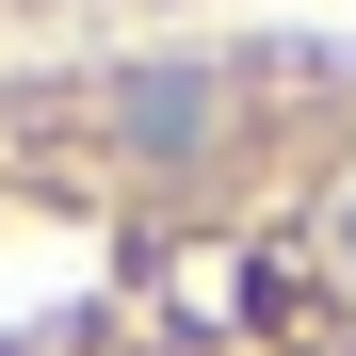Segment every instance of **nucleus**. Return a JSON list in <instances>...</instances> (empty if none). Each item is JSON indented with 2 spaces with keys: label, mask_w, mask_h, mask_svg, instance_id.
<instances>
[{
  "label": "nucleus",
  "mask_w": 356,
  "mask_h": 356,
  "mask_svg": "<svg viewBox=\"0 0 356 356\" xmlns=\"http://www.w3.org/2000/svg\"><path fill=\"white\" fill-rule=\"evenodd\" d=\"M340 243H356V195H340Z\"/></svg>",
  "instance_id": "nucleus-2"
},
{
  "label": "nucleus",
  "mask_w": 356,
  "mask_h": 356,
  "mask_svg": "<svg viewBox=\"0 0 356 356\" xmlns=\"http://www.w3.org/2000/svg\"><path fill=\"white\" fill-rule=\"evenodd\" d=\"M211 113H227L211 65H130V81H113V130H130L146 162H195V146H211Z\"/></svg>",
  "instance_id": "nucleus-1"
}]
</instances>
